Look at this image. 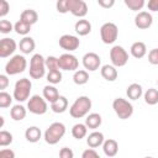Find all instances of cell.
Returning a JSON list of instances; mask_svg holds the SVG:
<instances>
[{"mask_svg":"<svg viewBox=\"0 0 158 158\" xmlns=\"http://www.w3.org/2000/svg\"><path fill=\"white\" fill-rule=\"evenodd\" d=\"M79 44H80V40L73 35H63L59 38V46L68 52L75 51L79 47Z\"/></svg>","mask_w":158,"mask_h":158,"instance_id":"13","label":"cell"},{"mask_svg":"<svg viewBox=\"0 0 158 158\" xmlns=\"http://www.w3.org/2000/svg\"><path fill=\"white\" fill-rule=\"evenodd\" d=\"M46 68L49 70H58L59 69V65H58V58L57 57H53V56H49L46 58Z\"/></svg>","mask_w":158,"mask_h":158,"instance_id":"37","label":"cell"},{"mask_svg":"<svg viewBox=\"0 0 158 158\" xmlns=\"http://www.w3.org/2000/svg\"><path fill=\"white\" fill-rule=\"evenodd\" d=\"M59 158H74V153L70 148L68 147H63L59 151Z\"/></svg>","mask_w":158,"mask_h":158,"instance_id":"42","label":"cell"},{"mask_svg":"<svg viewBox=\"0 0 158 158\" xmlns=\"http://www.w3.org/2000/svg\"><path fill=\"white\" fill-rule=\"evenodd\" d=\"M101 64V59L99 57V54L94 53V52H89L86 54H84L83 57V65L86 70L89 72H95L99 69Z\"/></svg>","mask_w":158,"mask_h":158,"instance_id":"12","label":"cell"},{"mask_svg":"<svg viewBox=\"0 0 158 158\" xmlns=\"http://www.w3.org/2000/svg\"><path fill=\"white\" fill-rule=\"evenodd\" d=\"M46 73V59L42 54L36 53L30 60V77L32 79H41Z\"/></svg>","mask_w":158,"mask_h":158,"instance_id":"4","label":"cell"},{"mask_svg":"<svg viewBox=\"0 0 158 158\" xmlns=\"http://www.w3.org/2000/svg\"><path fill=\"white\" fill-rule=\"evenodd\" d=\"M7 85H9V79H7V77L4 75V74H1V75H0V89H1V91H4Z\"/></svg>","mask_w":158,"mask_h":158,"instance_id":"46","label":"cell"},{"mask_svg":"<svg viewBox=\"0 0 158 158\" xmlns=\"http://www.w3.org/2000/svg\"><path fill=\"white\" fill-rule=\"evenodd\" d=\"M12 30H14V26L10 21H7V20H1L0 21V32L1 33H9Z\"/></svg>","mask_w":158,"mask_h":158,"instance_id":"38","label":"cell"},{"mask_svg":"<svg viewBox=\"0 0 158 158\" xmlns=\"http://www.w3.org/2000/svg\"><path fill=\"white\" fill-rule=\"evenodd\" d=\"M144 101L148 105H157L158 104V90L154 88H149L144 93Z\"/></svg>","mask_w":158,"mask_h":158,"instance_id":"31","label":"cell"},{"mask_svg":"<svg viewBox=\"0 0 158 158\" xmlns=\"http://www.w3.org/2000/svg\"><path fill=\"white\" fill-rule=\"evenodd\" d=\"M27 67V60L23 56L16 54L5 65V72L7 75H16L22 73Z\"/></svg>","mask_w":158,"mask_h":158,"instance_id":"6","label":"cell"},{"mask_svg":"<svg viewBox=\"0 0 158 158\" xmlns=\"http://www.w3.org/2000/svg\"><path fill=\"white\" fill-rule=\"evenodd\" d=\"M101 77L107 81H114L117 79V69L114 65L105 64L101 67Z\"/></svg>","mask_w":158,"mask_h":158,"instance_id":"18","label":"cell"},{"mask_svg":"<svg viewBox=\"0 0 158 158\" xmlns=\"http://www.w3.org/2000/svg\"><path fill=\"white\" fill-rule=\"evenodd\" d=\"M98 4L104 9H109L115 5V0H98Z\"/></svg>","mask_w":158,"mask_h":158,"instance_id":"45","label":"cell"},{"mask_svg":"<svg viewBox=\"0 0 158 158\" xmlns=\"http://www.w3.org/2000/svg\"><path fill=\"white\" fill-rule=\"evenodd\" d=\"M9 10H10L9 2H7L6 0H1V1H0V17L6 16L7 12H9Z\"/></svg>","mask_w":158,"mask_h":158,"instance_id":"43","label":"cell"},{"mask_svg":"<svg viewBox=\"0 0 158 158\" xmlns=\"http://www.w3.org/2000/svg\"><path fill=\"white\" fill-rule=\"evenodd\" d=\"M74 30H75V32H77L79 36H86V35H89L90 31H91V23H90L88 20H84V19L78 20V21L75 22Z\"/></svg>","mask_w":158,"mask_h":158,"instance_id":"19","label":"cell"},{"mask_svg":"<svg viewBox=\"0 0 158 158\" xmlns=\"http://www.w3.org/2000/svg\"><path fill=\"white\" fill-rule=\"evenodd\" d=\"M68 11L77 17H84L88 14V5L83 0H68Z\"/></svg>","mask_w":158,"mask_h":158,"instance_id":"11","label":"cell"},{"mask_svg":"<svg viewBox=\"0 0 158 158\" xmlns=\"http://www.w3.org/2000/svg\"><path fill=\"white\" fill-rule=\"evenodd\" d=\"M101 122H102V118H101V116H100L99 114H96V112L89 114V115L86 116V118H85V125H86V127H88V128H93V130L98 128V127L101 125Z\"/></svg>","mask_w":158,"mask_h":158,"instance_id":"27","label":"cell"},{"mask_svg":"<svg viewBox=\"0 0 158 158\" xmlns=\"http://www.w3.org/2000/svg\"><path fill=\"white\" fill-rule=\"evenodd\" d=\"M130 51H131V54H132L135 58L138 59V58H143V57L146 56V53H147V47H146V44H144L143 42L137 41V42L132 43Z\"/></svg>","mask_w":158,"mask_h":158,"instance_id":"21","label":"cell"},{"mask_svg":"<svg viewBox=\"0 0 158 158\" xmlns=\"http://www.w3.org/2000/svg\"><path fill=\"white\" fill-rule=\"evenodd\" d=\"M41 130L37 127V126H31V127H28V128H26V131H25V137H26V139L28 141V142H31V143H36V142H38L40 141V138H41Z\"/></svg>","mask_w":158,"mask_h":158,"instance_id":"26","label":"cell"},{"mask_svg":"<svg viewBox=\"0 0 158 158\" xmlns=\"http://www.w3.org/2000/svg\"><path fill=\"white\" fill-rule=\"evenodd\" d=\"M152 22H153V17L148 11H139L135 17V25L141 30H146L151 27Z\"/></svg>","mask_w":158,"mask_h":158,"instance_id":"14","label":"cell"},{"mask_svg":"<svg viewBox=\"0 0 158 158\" xmlns=\"http://www.w3.org/2000/svg\"><path fill=\"white\" fill-rule=\"evenodd\" d=\"M59 96H60V95H59V93H58V90H57L56 86H53V85H46V86L43 88V98L46 99V101H49V102L52 104V102H54Z\"/></svg>","mask_w":158,"mask_h":158,"instance_id":"25","label":"cell"},{"mask_svg":"<svg viewBox=\"0 0 158 158\" xmlns=\"http://www.w3.org/2000/svg\"><path fill=\"white\" fill-rule=\"evenodd\" d=\"M12 143V135L5 130L0 131V146L1 147H6L9 144Z\"/></svg>","mask_w":158,"mask_h":158,"instance_id":"35","label":"cell"},{"mask_svg":"<svg viewBox=\"0 0 158 158\" xmlns=\"http://www.w3.org/2000/svg\"><path fill=\"white\" fill-rule=\"evenodd\" d=\"M90 109H91V100L88 96L83 95L77 98L75 101L72 104V106L69 107V114L74 118H81L89 114Z\"/></svg>","mask_w":158,"mask_h":158,"instance_id":"1","label":"cell"},{"mask_svg":"<svg viewBox=\"0 0 158 158\" xmlns=\"http://www.w3.org/2000/svg\"><path fill=\"white\" fill-rule=\"evenodd\" d=\"M143 91H142V86L137 83H132L131 85L127 86V90H126V95L128 96V99L131 100H137L142 96Z\"/></svg>","mask_w":158,"mask_h":158,"instance_id":"24","label":"cell"},{"mask_svg":"<svg viewBox=\"0 0 158 158\" xmlns=\"http://www.w3.org/2000/svg\"><path fill=\"white\" fill-rule=\"evenodd\" d=\"M16 51V42L12 38H2L0 41V57L6 58Z\"/></svg>","mask_w":158,"mask_h":158,"instance_id":"15","label":"cell"},{"mask_svg":"<svg viewBox=\"0 0 158 158\" xmlns=\"http://www.w3.org/2000/svg\"><path fill=\"white\" fill-rule=\"evenodd\" d=\"M32 89V83L27 78H21L16 81L14 88V99L19 102L26 101L30 98V93Z\"/></svg>","mask_w":158,"mask_h":158,"instance_id":"3","label":"cell"},{"mask_svg":"<svg viewBox=\"0 0 158 158\" xmlns=\"http://www.w3.org/2000/svg\"><path fill=\"white\" fill-rule=\"evenodd\" d=\"M58 65L62 70H75L78 69L79 62L75 56L70 53H64L58 58Z\"/></svg>","mask_w":158,"mask_h":158,"instance_id":"10","label":"cell"},{"mask_svg":"<svg viewBox=\"0 0 158 158\" xmlns=\"http://www.w3.org/2000/svg\"><path fill=\"white\" fill-rule=\"evenodd\" d=\"M148 62L153 65H158V48H153L148 53Z\"/></svg>","mask_w":158,"mask_h":158,"instance_id":"39","label":"cell"},{"mask_svg":"<svg viewBox=\"0 0 158 158\" xmlns=\"http://www.w3.org/2000/svg\"><path fill=\"white\" fill-rule=\"evenodd\" d=\"M157 83H158V80H157Z\"/></svg>","mask_w":158,"mask_h":158,"instance_id":"49","label":"cell"},{"mask_svg":"<svg viewBox=\"0 0 158 158\" xmlns=\"http://www.w3.org/2000/svg\"><path fill=\"white\" fill-rule=\"evenodd\" d=\"M118 28L114 22H105L100 27V37L105 44H111L117 40Z\"/></svg>","mask_w":158,"mask_h":158,"instance_id":"7","label":"cell"},{"mask_svg":"<svg viewBox=\"0 0 158 158\" xmlns=\"http://www.w3.org/2000/svg\"><path fill=\"white\" fill-rule=\"evenodd\" d=\"M11 102H12V96L6 91H1L0 93V107L1 109L9 107Z\"/></svg>","mask_w":158,"mask_h":158,"instance_id":"36","label":"cell"},{"mask_svg":"<svg viewBox=\"0 0 158 158\" xmlns=\"http://www.w3.org/2000/svg\"><path fill=\"white\" fill-rule=\"evenodd\" d=\"M19 47H20V51H21L23 54H30L31 52H33V49H35V47H36V43H35V41H33L32 37L26 36V37H23V38L20 41Z\"/></svg>","mask_w":158,"mask_h":158,"instance_id":"20","label":"cell"},{"mask_svg":"<svg viewBox=\"0 0 158 158\" xmlns=\"http://www.w3.org/2000/svg\"><path fill=\"white\" fill-rule=\"evenodd\" d=\"M112 109H114L115 114L118 116V118H121V120H127L133 114L132 104L123 98H116L112 101Z\"/></svg>","mask_w":158,"mask_h":158,"instance_id":"5","label":"cell"},{"mask_svg":"<svg viewBox=\"0 0 158 158\" xmlns=\"http://www.w3.org/2000/svg\"><path fill=\"white\" fill-rule=\"evenodd\" d=\"M86 143L90 148H96L104 143V135L99 131H94L86 137Z\"/></svg>","mask_w":158,"mask_h":158,"instance_id":"17","label":"cell"},{"mask_svg":"<svg viewBox=\"0 0 158 158\" xmlns=\"http://www.w3.org/2000/svg\"><path fill=\"white\" fill-rule=\"evenodd\" d=\"M57 11L60 14L68 12V0H59L57 1Z\"/></svg>","mask_w":158,"mask_h":158,"instance_id":"41","label":"cell"},{"mask_svg":"<svg viewBox=\"0 0 158 158\" xmlns=\"http://www.w3.org/2000/svg\"><path fill=\"white\" fill-rule=\"evenodd\" d=\"M102 151H104V153H105L109 158H112V157H115V156L117 154V152H118V143H117L115 139L109 138V139L104 141V143H102Z\"/></svg>","mask_w":158,"mask_h":158,"instance_id":"16","label":"cell"},{"mask_svg":"<svg viewBox=\"0 0 158 158\" xmlns=\"http://www.w3.org/2000/svg\"><path fill=\"white\" fill-rule=\"evenodd\" d=\"M125 5L132 11H138L144 6V0H125Z\"/></svg>","mask_w":158,"mask_h":158,"instance_id":"34","label":"cell"},{"mask_svg":"<svg viewBox=\"0 0 158 158\" xmlns=\"http://www.w3.org/2000/svg\"><path fill=\"white\" fill-rule=\"evenodd\" d=\"M14 30H15V32H16L17 35H22V36L26 37V35L31 31V25H28V23H26V22L19 20V21L14 25Z\"/></svg>","mask_w":158,"mask_h":158,"instance_id":"32","label":"cell"},{"mask_svg":"<svg viewBox=\"0 0 158 158\" xmlns=\"http://www.w3.org/2000/svg\"><path fill=\"white\" fill-rule=\"evenodd\" d=\"M10 116L14 121H21L26 117V109L22 105H14L10 110Z\"/></svg>","mask_w":158,"mask_h":158,"instance_id":"28","label":"cell"},{"mask_svg":"<svg viewBox=\"0 0 158 158\" xmlns=\"http://www.w3.org/2000/svg\"><path fill=\"white\" fill-rule=\"evenodd\" d=\"M86 133H88V127L85 123H75L72 128V135L77 139L84 138L86 136Z\"/></svg>","mask_w":158,"mask_h":158,"instance_id":"29","label":"cell"},{"mask_svg":"<svg viewBox=\"0 0 158 158\" xmlns=\"http://www.w3.org/2000/svg\"><path fill=\"white\" fill-rule=\"evenodd\" d=\"M0 158H15V152L12 149L4 148L0 151Z\"/></svg>","mask_w":158,"mask_h":158,"instance_id":"44","label":"cell"},{"mask_svg":"<svg viewBox=\"0 0 158 158\" xmlns=\"http://www.w3.org/2000/svg\"><path fill=\"white\" fill-rule=\"evenodd\" d=\"M51 109H52V111L56 112V114H62V112H64V111L68 109V100H67V98L60 95L54 102L51 104Z\"/></svg>","mask_w":158,"mask_h":158,"instance_id":"23","label":"cell"},{"mask_svg":"<svg viewBox=\"0 0 158 158\" xmlns=\"http://www.w3.org/2000/svg\"><path fill=\"white\" fill-rule=\"evenodd\" d=\"M47 81L52 85H56V84H59L62 81V73L60 70H49L47 73Z\"/></svg>","mask_w":158,"mask_h":158,"instance_id":"33","label":"cell"},{"mask_svg":"<svg viewBox=\"0 0 158 158\" xmlns=\"http://www.w3.org/2000/svg\"><path fill=\"white\" fill-rule=\"evenodd\" d=\"M89 80V73L86 70H75L74 75H73V81L77 84V85H84L86 84Z\"/></svg>","mask_w":158,"mask_h":158,"instance_id":"30","label":"cell"},{"mask_svg":"<svg viewBox=\"0 0 158 158\" xmlns=\"http://www.w3.org/2000/svg\"><path fill=\"white\" fill-rule=\"evenodd\" d=\"M65 135V126L62 122H53L44 132V141L48 144H57Z\"/></svg>","mask_w":158,"mask_h":158,"instance_id":"2","label":"cell"},{"mask_svg":"<svg viewBox=\"0 0 158 158\" xmlns=\"http://www.w3.org/2000/svg\"><path fill=\"white\" fill-rule=\"evenodd\" d=\"M81 158H100V156L94 148H88L83 152Z\"/></svg>","mask_w":158,"mask_h":158,"instance_id":"40","label":"cell"},{"mask_svg":"<svg viewBox=\"0 0 158 158\" xmlns=\"http://www.w3.org/2000/svg\"><path fill=\"white\" fill-rule=\"evenodd\" d=\"M147 7L151 11H158V0H149L147 2Z\"/></svg>","mask_w":158,"mask_h":158,"instance_id":"47","label":"cell"},{"mask_svg":"<svg viewBox=\"0 0 158 158\" xmlns=\"http://www.w3.org/2000/svg\"><path fill=\"white\" fill-rule=\"evenodd\" d=\"M110 59L114 67H123L128 62V53L121 46H114L110 49Z\"/></svg>","mask_w":158,"mask_h":158,"instance_id":"8","label":"cell"},{"mask_svg":"<svg viewBox=\"0 0 158 158\" xmlns=\"http://www.w3.org/2000/svg\"><path fill=\"white\" fill-rule=\"evenodd\" d=\"M20 20L32 26L33 23L37 22V20H38V14H37L35 10H32V9H27V10H23V11L21 12Z\"/></svg>","mask_w":158,"mask_h":158,"instance_id":"22","label":"cell"},{"mask_svg":"<svg viewBox=\"0 0 158 158\" xmlns=\"http://www.w3.org/2000/svg\"><path fill=\"white\" fill-rule=\"evenodd\" d=\"M27 109L30 110V112L35 114V115H43L47 112V101L44 98L40 96V95H33L30 98L28 102H27Z\"/></svg>","mask_w":158,"mask_h":158,"instance_id":"9","label":"cell"},{"mask_svg":"<svg viewBox=\"0 0 158 158\" xmlns=\"http://www.w3.org/2000/svg\"><path fill=\"white\" fill-rule=\"evenodd\" d=\"M144 158H153V157H144Z\"/></svg>","mask_w":158,"mask_h":158,"instance_id":"48","label":"cell"}]
</instances>
